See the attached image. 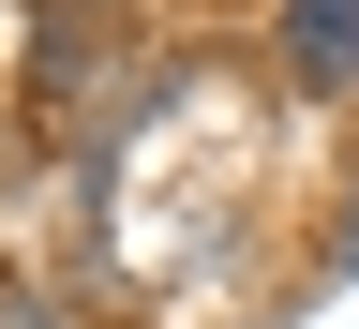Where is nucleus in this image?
Listing matches in <instances>:
<instances>
[{"mask_svg": "<svg viewBox=\"0 0 359 329\" xmlns=\"http://www.w3.org/2000/svg\"><path fill=\"white\" fill-rule=\"evenodd\" d=\"M285 60L299 90H359V0H285Z\"/></svg>", "mask_w": 359, "mask_h": 329, "instance_id": "f257e3e1", "label": "nucleus"}, {"mask_svg": "<svg viewBox=\"0 0 359 329\" xmlns=\"http://www.w3.org/2000/svg\"><path fill=\"white\" fill-rule=\"evenodd\" d=\"M0 329H75V314H60V300H30V285H15V300H0Z\"/></svg>", "mask_w": 359, "mask_h": 329, "instance_id": "f03ea898", "label": "nucleus"}, {"mask_svg": "<svg viewBox=\"0 0 359 329\" xmlns=\"http://www.w3.org/2000/svg\"><path fill=\"white\" fill-rule=\"evenodd\" d=\"M344 269H359V195H344Z\"/></svg>", "mask_w": 359, "mask_h": 329, "instance_id": "7ed1b4c3", "label": "nucleus"}]
</instances>
